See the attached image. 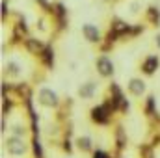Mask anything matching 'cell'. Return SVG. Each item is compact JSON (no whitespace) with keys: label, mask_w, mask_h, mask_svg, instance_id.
Returning <instances> with one entry per match:
<instances>
[{"label":"cell","mask_w":160,"mask_h":158,"mask_svg":"<svg viewBox=\"0 0 160 158\" xmlns=\"http://www.w3.org/2000/svg\"><path fill=\"white\" fill-rule=\"evenodd\" d=\"M77 147H78L82 153H91L93 151V141L89 136H80L77 140Z\"/></svg>","instance_id":"cell-15"},{"label":"cell","mask_w":160,"mask_h":158,"mask_svg":"<svg viewBox=\"0 0 160 158\" xmlns=\"http://www.w3.org/2000/svg\"><path fill=\"white\" fill-rule=\"evenodd\" d=\"M34 2H36V6L39 7L43 13L50 15V11H52V2H48V0H34Z\"/></svg>","instance_id":"cell-19"},{"label":"cell","mask_w":160,"mask_h":158,"mask_svg":"<svg viewBox=\"0 0 160 158\" xmlns=\"http://www.w3.org/2000/svg\"><path fill=\"white\" fill-rule=\"evenodd\" d=\"M48 17L52 21V34H54V37L62 36L69 28V11H67L65 4L62 0L52 2V11H50Z\"/></svg>","instance_id":"cell-1"},{"label":"cell","mask_w":160,"mask_h":158,"mask_svg":"<svg viewBox=\"0 0 160 158\" xmlns=\"http://www.w3.org/2000/svg\"><path fill=\"white\" fill-rule=\"evenodd\" d=\"M6 151L9 153V155H15V156H19V155H24L26 151H28V145L24 143V138H19V136H9L6 141Z\"/></svg>","instance_id":"cell-4"},{"label":"cell","mask_w":160,"mask_h":158,"mask_svg":"<svg viewBox=\"0 0 160 158\" xmlns=\"http://www.w3.org/2000/svg\"><path fill=\"white\" fill-rule=\"evenodd\" d=\"M142 110H143V116L147 119H151V121H160L158 108H157V99H155L153 93L143 99V108H142Z\"/></svg>","instance_id":"cell-9"},{"label":"cell","mask_w":160,"mask_h":158,"mask_svg":"<svg viewBox=\"0 0 160 158\" xmlns=\"http://www.w3.org/2000/svg\"><path fill=\"white\" fill-rule=\"evenodd\" d=\"M22 47H24V50H26L28 54H32V56H39L41 52H43V48L47 47V43L41 41V39H38V37L28 36L26 39L22 41Z\"/></svg>","instance_id":"cell-11"},{"label":"cell","mask_w":160,"mask_h":158,"mask_svg":"<svg viewBox=\"0 0 160 158\" xmlns=\"http://www.w3.org/2000/svg\"><path fill=\"white\" fill-rule=\"evenodd\" d=\"M153 39H155V45H157V48L160 50V32H158V34H155V37H153Z\"/></svg>","instance_id":"cell-24"},{"label":"cell","mask_w":160,"mask_h":158,"mask_svg":"<svg viewBox=\"0 0 160 158\" xmlns=\"http://www.w3.org/2000/svg\"><path fill=\"white\" fill-rule=\"evenodd\" d=\"M116 2H118V0H116Z\"/></svg>","instance_id":"cell-27"},{"label":"cell","mask_w":160,"mask_h":158,"mask_svg":"<svg viewBox=\"0 0 160 158\" xmlns=\"http://www.w3.org/2000/svg\"><path fill=\"white\" fill-rule=\"evenodd\" d=\"M38 28H39V32H45V30H47V22H45V17H39V19H38Z\"/></svg>","instance_id":"cell-23"},{"label":"cell","mask_w":160,"mask_h":158,"mask_svg":"<svg viewBox=\"0 0 160 158\" xmlns=\"http://www.w3.org/2000/svg\"><path fill=\"white\" fill-rule=\"evenodd\" d=\"M143 21L149 26H160V6L158 4H149L143 11Z\"/></svg>","instance_id":"cell-12"},{"label":"cell","mask_w":160,"mask_h":158,"mask_svg":"<svg viewBox=\"0 0 160 158\" xmlns=\"http://www.w3.org/2000/svg\"><path fill=\"white\" fill-rule=\"evenodd\" d=\"M34 153H36V158H43V149H41V143L38 140V134H34Z\"/></svg>","instance_id":"cell-20"},{"label":"cell","mask_w":160,"mask_h":158,"mask_svg":"<svg viewBox=\"0 0 160 158\" xmlns=\"http://www.w3.org/2000/svg\"><path fill=\"white\" fill-rule=\"evenodd\" d=\"M101 2H116V0H101Z\"/></svg>","instance_id":"cell-26"},{"label":"cell","mask_w":160,"mask_h":158,"mask_svg":"<svg viewBox=\"0 0 160 158\" xmlns=\"http://www.w3.org/2000/svg\"><path fill=\"white\" fill-rule=\"evenodd\" d=\"M93 158H108V156H106V153H102V151H97Z\"/></svg>","instance_id":"cell-25"},{"label":"cell","mask_w":160,"mask_h":158,"mask_svg":"<svg viewBox=\"0 0 160 158\" xmlns=\"http://www.w3.org/2000/svg\"><path fill=\"white\" fill-rule=\"evenodd\" d=\"M38 60H39L41 67H45L47 71H52L54 69L56 60H54V47H52V43H47V47L43 48V52L38 56Z\"/></svg>","instance_id":"cell-10"},{"label":"cell","mask_w":160,"mask_h":158,"mask_svg":"<svg viewBox=\"0 0 160 158\" xmlns=\"http://www.w3.org/2000/svg\"><path fill=\"white\" fill-rule=\"evenodd\" d=\"M158 2H160V0H158Z\"/></svg>","instance_id":"cell-28"},{"label":"cell","mask_w":160,"mask_h":158,"mask_svg":"<svg viewBox=\"0 0 160 158\" xmlns=\"http://www.w3.org/2000/svg\"><path fill=\"white\" fill-rule=\"evenodd\" d=\"M82 36H84V39L88 41V43H91V45H101L102 39H104V36L101 34V30L95 26V24H91V22H86V24H82Z\"/></svg>","instance_id":"cell-6"},{"label":"cell","mask_w":160,"mask_h":158,"mask_svg":"<svg viewBox=\"0 0 160 158\" xmlns=\"http://www.w3.org/2000/svg\"><path fill=\"white\" fill-rule=\"evenodd\" d=\"M38 102L45 108H52V110H58L62 106V99L58 97V93L50 87H41L38 91Z\"/></svg>","instance_id":"cell-2"},{"label":"cell","mask_w":160,"mask_h":158,"mask_svg":"<svg viewBox=\"0 0 160 158\" xmlns=\"http://www.w3.org/2000/svg\"><path fill=\"white\" fill-rule=\"evenodd\" d=\"M11 134H13V136H19V138H24V136L28 134V130H26L24 125L15 123V125H11Z\"/></svg>","instance_id":"cell-18"},{"label":"cell","mask_w":160,"mask_h":158,"mask_svg":"<svg viewBox=\"0 0 160 158\" xmlns=\"http://www.w3.org/2000/svg\"><path fill=\"white\" fill-rule=\"evenodd\" d=\"M95 71L101 78H112L114 73H116V65H114V62L110 60L108 54H99L95 58Z\"/></svg>","instance_id":"cell-3"},{"label":"cell","mask_w":160,"mask_h":158,"mask_svg":"<svg viewBox=\"0 0 160 158\" xmlns=\"http://www.w3.org/2000/svg\"><path fill=\"white\" fill-rule=\"evenodd\" d=\"M110 117H112V114H110V110L101 102V104H97V106H93L91 110H89V119L95 123V125H108L110 123Z\"/></svg>","instance_id":"cell-5"},{"label":"cell","mask_w":160,"mask_h":158,"mask_svg":"<svg viewBox=\"0 0 160 158\" xmlns=\"http://www.w3.org/2000/svg\"><path fill=\"white\" fill-rule=\"evenodd\" d=\"M13 106H15V101H13L9 95L2 97V116H4V117H6V116H9V112L13 110Z\"/></svg>","instance_id":"cell-17"},{"label":"cell","mask_w":160,"mask_h":158,"mask_svg":"<svg viewBox=\"0 0 160 158\" xmlns=\"http://www.w3.org/2000/svg\"><path fill=\"white\" fill-rule=\"evenodd\" d=\"M4 78L8 80H15L19 78L21 75H22V67H21V63L19 62H15V60H9V62H6L4 63Z\"/></svg>","instance_id":"cell-13"},{"label":"cell","mask_w":160,"mask_h":158,"mask_svg":"<svg viewBox=\"0 0 160 158\" xmlns=\"http://www.w3.org/2000/svg\"><path fill=\"white\" fill-rule=\"evenodd\" d=\"M8 17H9V6H8V0H2V11H0V19H2V22H6Z\"/></svg>","instance_id":"cell-21"},{"label":"cell","mask_w":160,"mask_h":158,"mask_svg":"<svg viewBox=\"0 0 160 158\" xmlns=\"http://www.w3.org/2000/svg\"><path fill=\"white\" fill-rule=\"evenodd\" d=\"M140 7H142V4H140L138 0H134V2H130V6H128V9H130V15H138V11H140Z\"/></svg>","instance_id":"cell-22"},{"label":"cell","mask_w":160,"mask_h":158,"mask_svg":"<svg viewBox=\"0 0 160 158\" xmlns=\"http://www.w3.org/2000/svg\"><path fill=\"white\" fill-rule=\"evenodd\" d=\"M158 67H160V58L157 54H149V56H145V58L142 60V63H140V73H142L143 77H153Z\"/></svg>","instance_id":"cell-7"},{"label":"cell","mask_w":160,"mask_h":158,"mask_svg":"<svg viewBox=\"0 0 160 158\" xmlns=\"http://www.w3.org/2000/svg\"><path fill=\"white\" fill-rule=\"evenodd\" d=\"M78 97L80 99H84V101H89V99H93L95 97V93H97V82L95 80H88V82H84L82 86L78 87Z\"/></svg>","instance_id":"cell-14"},{"label":"cell","mask_w":160,"mask_h":158,"mask_svg":"<svg viewBox=\"0 0 160 158\" xmlns=\"http://www.w3.org/2000/svg\"><path fill=\"white\" fill-rule=\"evenodd\" d=\"M114 134H116V145H118V149H123V147L127 145V134H125V130H123L121 125L116 126Z\"/></svg>","instance_id":"cell-16"},{"label":"cell","mask_w":160,"mask_h":158,"mask_svg":"<svg viewBox=\"0 0 160 158\" xmlns=\"http://www.w3.org/2000/svg\"><path fill=\"white\" fill-rule=\"evenodd\" d=\"M145 89H147L145 82L142 78H138V77H132L128 80V84H127V93L130 97H134V99H142L145 95Z\"/></svg>","instance_id":"cell-8"}]
</instances>
